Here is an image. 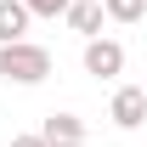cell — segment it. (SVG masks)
<instances>
[{
    "instance_id": "cell-4",
    "label": "cell",
    "mask_w": 147,
    "mask_h": 147,
    "mask_svg": "<svg viewBox=\"0 0 147 147\" xmlns=\"http://www.w3.org/2000/svg\"><path fill=\"white\" fill-rule=\"evenodd\" d=\"M62 23H68L79 40H91V34H102V23H108V6H102V0H74L68 11H62Z\"/></svg>"
},
{
    "instance_id": "cell-8",
    "label": "cell",
    "mask_w": 147,
    "mask_h": 147,
    "mask_svg": "<svg viewBox=\"0 0 147 147\" xmlns=\"http://www.w3.org/2000/svg\"><path fill=\"white\" fill-rule=\"evenodd\" d=\"M23 6H28L34 17H62V11H68L74 0H23Z\"/></svg>"
},
{
    "instance_id": "cell-2",
    "label": "cell",
    "mask_w": 147,
    "mask_h": 147,
    "mask_svg": "<svg viewBox=\"0 0 147 147\" xmlns=\"http://www.w3.org/2000/svg\"><path fill=\"white\" fill-rule=\"evenodd\" d=\"M85 74H91V79H119V74H125V45L91 34L85 40Z\"/></svg>"
},
{
    "instance_id": "cell-7",
    "label": "cell",
    "mask_w": 147,
    "mask_h": 147,
    "mask_svg": "<svg viewBox=\"0 0 147 147\" xmlns=\"http://www.w3.org/2000/svg\"><path fill=\"white\" fill-rule=\"evenodd\" d=\"M108 6V23H142L147 17V0H102Z\"/></svg>"
},
{
    "instance_id": "cell-5",
    "label": "cell",
    "mask_w": 147,
    "mask_h": 147,
    "mask_svg": "<svg viewBox=\"0 0 147 147\" xmlns=\"http://www.w3.org/2000/svg\"><path fill=\"white\" fill-rule=\"evenodd\" d=\"M40 136L51 147H85V119H79V113H51V119L40 125Z\"/></svg>"
},
{
    "instance_id": "cell-9",
    "label": "cell",
    "mask_w": 147,
    "mask_h": 147,
    "mask_svg": "<svg viewBox=\"0 0 147 147\" xmlns=\"http://www.w3.org/2000/svg\"><path fill=\"white\" fill-rule=\"evenodd\" d=\"M11 147H51V142H45V136L34 130V136H11Z\"/></svg>"
},
{
    "instance_id": "cell-1",
    "label": "cell",
    "mask_w": 147,
    "mask_h": 147,
    "mask_svg": "<svg viewBox=\"0 0 147 147\" xmlns=\"http://www.w3.org/2000/svg\"><path fill=\"white\" fill-rule=\"evenodd\" d=\"M0 79H6V85H45V79H51V51L34 45V40L0 45Z\"/></svg>"
},
{
    "instance_id": "cell-6",
    "label": "cell",
    "mask_w": 147,
    "mask_h": 147,
    "mask_svg": "<svg viewBox=\"0 0 147 147\" xmlns=\"http://www.w3.org/2000/svg\"><path fill=\"white\" fill-rule=\"evenodd\" d=\"M28 23H34V11H28L23 0H0V45L28 40Z\"/></svg>"
},
{
    "instance_id": "cell-3",
    "label": "cell",
    "mask_w": 147,
    "mask_h": 147,
    "mask_svg": "<svg viewBox=\"0 0 147 147\" xmlns=\"http://www.w3.org/2000/svg\"><path fill=\"white\" fill-rule=\"evenodd\" d=\"M108 119L119 130H142L147 125V85H119L113 102H108Z\"/></svg>"
}]
</instances>
